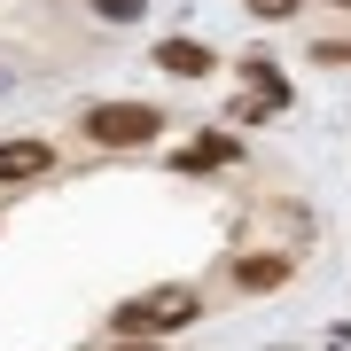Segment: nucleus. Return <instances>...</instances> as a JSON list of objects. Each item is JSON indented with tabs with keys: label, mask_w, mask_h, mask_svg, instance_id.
I'll return each mask as SVG.
<instances>
[{
	"label": "nucleus",
	"mask_w": 351,
	"mask_h": 351,
	"mask_svg": "<svg viewBox=\"0 0 351 351\" xmlns=\"http://www.w3.org/2000/svg\"><path fill=\"white\" fill-rule=\"evenodd\" d=\"M250 16H265V24H281V16H297V0H250Z\"/></svg>",
	"instance_id": "nucleus-7"
},
{
	"label": "nucleus",
	"mask_w": 351,
	"mask_h": 351,
	"mask_svg": "<svg viewBox=\"0 0 351 351\" xmlns=\"http://www.w3.org/2000/svg\"><path fill=\"white\" fill-rule=\"evenodd\" d=\"M47 164H55V149H47V141H0V188H8V180H39V172H47Z\"/></svg>",
	"instance_id": "nucleus-3"
},
{
	"label": "nucleus",
	"mask_w": 351,
	"mask_h": 351,
	"mask_svg": "<svg viewBox=\"0 0 351 351\" xmlns=\"http://www.w3.org/2000/svg\"><path fill=\"white\" fill-rule=\"evenodd\" d=\"M78 125H86V133L101 141V149H141V141H149V133L164 125V117L149 110V101H94V110L78 117Z\"/></svg>",
	"instance_id": "nucleus-2"
},
{
	"label": "nucleus",
	"mask_w": 351,
	"mask_h": 351,
	"mask_svg": "<svg viewBox=\"0 0 351 351\" xmlns=\"http://www.w3.org/2000/svg\"><path fill=\"white\" fill-rule=\"evenodd\" d=\"M343 8H351V0H343Z\"/></svg>",
	"instance_id": "nucleus-10"
},
{
	"label": "nucleus",
	"mask_w": 351,
	"mask_h": 351,
	"mask_svg": "<svg viewBox=\"0 0 351 351\" xmlns=\"http://www.w3.org/2000/svg\"><path fill=\"white\" fill-rule=\"evenodd\" d=\"M101 16H110V24H133V16H141V0H101Z\"/></svg>",
	"instance_id": "nucleus-8"
},
{
	"label": "nucleus",
	"mask_w": 351,
	"mask_h": 351,
	"mask_svg": "<svg viewBox=\"0 0 351 351\" xmlns=\"http://www.w3.org/2000/svg\"><path fill=\"white\" fill-rule=\"evenodd\" d=\"M211 164H234V141H195V149H180V172H211Z\"/></svg>",
	"instance_id": "nucleus-6"
},
{
	"label": "nucleus",
	"mask_w": 351,
	"mask_h": 351,
	"mask_svg": "<svg viewBox=\"0 0 351 351\" xmlns=\"http://www.w3.org/2000/svg\"><path fill=\"white\" fill-rule=\"evenodd\" d=\"M234 281H242V289H281V281H289V258L258 250V258H242V265H234Z\"/></svg>",
	"instance_id": "nucleus-5"
},
{
	"label": "nucleus",
	"mask_w": 351,
	"mask_h": 351,
	"mask_svg": "<svg viewBox=\"0 0 351 351\" xmlns=\"http://www.w3.org/2000/svg\"><path fill=\"white\" fill-rule=\"evenodd\" d=\"M188 320H203V297H195L188 281L141 289L133 304H117V313H110V328H117V336H180Z\"/></svg>",
	"instance_id": "nucleus-1"
},
{
	"label": "nucleus",
	"mask_w": 351,
	"mask_h": 351,
	"mask_svg": "<svg viewBox=\"0 0 351 351\" xmlns=\"http://www.w3.org/2000/svg\"><path fill=\"white\" fill-rule=\"evenodd\" d=\"M156 71H172V78H203V71H211V47H195V39H164V47H156Z\"/></svg>",
	"instance_id": "nucleus-4"
},
{
	"label": "nucleus",
	"mask_w": 351,
	"mask_h": 351,
	"mask_svg": "<svg viewBox=\"0 0 351 351\" xmlns=\"http://www.w3.org/2000/svg\"><path fill=\"white\" fill-rule=\"evenodd\" d=\"M125 351H156V343H149V336H133V343H125Z\"/></svg>",
	"instance_id": "nucleus-9"
}]
</instances>
